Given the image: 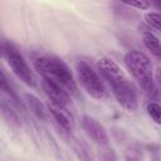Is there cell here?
<instances>
[{
    "label": "cell",
    "mask_w": 161,
    "mask_h": 161,
    "mask_svg": "<svg viewBox=\"0 0 161 161\" xmlns=\"http://www.w3.org/2000/svg\"><path fill=\"white\" fill-rule=\"evenodd\" d=\"M35 70L43 77L64 88L68 93L77 92V83L68 64L55 55H40L33 62Z\"/></svg>",
    "instance_id": "7a4b0ae2"
},
{
    "label": "cell",
    "mask_w": 161,
    "mask_h": 161,
    "mask_svg": "<svg viewBox=\"0 0 161 161\" xmlns=\"http://www.w3.org/2000/svg\"><path fill=\"white\" fill-rule=\"evenodd\" d=\"M1 50H3V49H1V44H0V55H1Z\"/></svg>",
    "instance_id": "ffe728a7"
},
{
    "label": "cell",
    "mask_w": 161,
    "mask_h": 161,
    "mask_svg": "<svg viewBox=\"0 0 161 161\" xmlns=\"http://www.w3.org/2000/svg\"><path fill=\"white\" fill-rule=\"evenodd\" d=\"M123 157L126 161H141L142 151L137 143H131L126 147V150L123 152Z\"/></svg>",
    "instance_id": "4fadbf2b"
},
{
    "label": "cell",
    "mask_w": 161,
    "mask_h": 161,
    "mask_svg": "<svg viewBox=\"0 0 161 161\" xmlns=\"http://www.w3.org/2000/svg\"><path fill=\"white\" fill-rule=\"evenodd\" d=\"M48 112L52 116V118L55 121V123L65 132H70L74 127L73 116L69 112L68 107H60L52 103H48Z\"/></svg>",
    "instance_id": "ba28073f"
},
{
    "label": "cell",
    "mask_w": 161,
    "mask_h": 161,
    "mask_svg": "<svg viewBox=\"0 0 161 161\" xmlns=\"http://www.w3.org/2000/svg\"><path fill=\"white\" fill-rule=\"evenodd\" d=\"M125 64L135 79L138 82L143 93L151 99L157 94V88L153 78V69L150 58L136 49L128 50L123 57Z\"/></svg>",
    "instance_id": "3957f363"
},
{
    "label": "cell",
    "mask_w": 161,
    "mask_h": 161,
    "mask_svg": "<svg viewBox=\"0 0 161 161\" xmlns=\"http://www.w3.org/2000/svg\"><path fill=\"white\" fill-rule=\"evenodd\" d=\"M97 68L102 79L107 80L117 102L127 111L135 112L138 107L137 93L133 84L125 75L118 64L109 58H101L97 62Z\"/></svg>",
    "instance_id": "6da1fadb"
},
{
    "label": "cell",
    "mask_w": 161,
    "mask_h": 161,
    "mask_svg": "<svg viewBox=\"0 0 161 161\" xmlns=\"http://www.w3.org/2000/svg\"><path fill=\"white\" fill-rule=\"evenodd\" d=\"M125 5L130 6V8H136L138 10H147L151 8V4L148 1L141 0V1H131V3H125Z\"/></svg>",
    "instance_id": "ac0fdd59"
},
{
    "label": "cell",
    "mask_w": 161,
    "mask_h": 161,
    "mask_svg": "<svg viewBox=\"0 0 161 161\" xmlns=\"http://www.w3.org/2000/svg\"><path fill=\"white\" fill-rule=\"evenodd\" d=\"M0 113H1L3 118L8 123H10L11 126H15V127H19L20 126V118H19L18 113L10 106H8L5 103H1L0 104Z\"/></svg>",
    "instance_id": "8fae6325"
},
{
    "label": "cell",
    "mask_w": 161,
    "mask_h": 161,
    "mask_svg": "<svg viewBox=\"0 0 161 161\" xmlns=\"http://www.w3.org/2000/svg\"><path fill=\"white\" fill-rule=\"evenodd\" d=\"M0 91H3L4 93L9 94L10 98H13L14 101H18V96H16L15 91L13 89V87H11L8 77L5 75V73L1 69H0Z\"/></svg>",
    "instance_id": "5bb4252c"
},
{
    "label": "cell",
    "mask_w": 161,
    "mask_h": 161,
    "mask_svg": "<svg viewBox=\"0 0 161 161\" xmlns=\"http://www.w3.org/2000/svg\"><path fill=\"white\" fill-rule=\"evenodd\" d=\"M42 86H43L44 93L49 98V103L60 106V107H68L70 102V97H69V93L64 88H62L60 86L48 79H43Z\"/></svg>",
    "instance_id": "52a82bcc"
},
{
    "label": "cell",
    "mask_w": 161,
    "mask_h": 161,
    "mask_svg": "<svg viewBox=\"0 0 161 161\" xmlns=\"http://www.w3.org/2000/svg\"><path fill=\"white\" fill-rule=\"evenodd\" d=\"M99 161H117V156H116L114 150L104 146L99 151Z\"/></svg>",
    "instance_id": "e0dca14e"
},
{
    "label": "cell",
    "mask_w": 161,
    "mask_h": 161,
    "mask_svg": "<svg viewBox=\"0 0 161 161\" xmlns=\"http://www.w3.org/2000/svg\"><path fill=\"white\" fill-rule=\"evenodd\" d=\"M151 161H160V157H158V155H155V156L151 158Z\"/></svg>",
    "instance_id": "d6986e66"
},
{
    "label": "cell",
    "mask_w": 161,
    "mask_h": 161,
    "mask_svg": "<svg viewBox=\"0 0 161 161\" xmlns=\"http://www.w3.org/2000/svg\"><path fill=\"white\" fill-rule=\"evenodd\" d=\"M82 127L84 130V132L88 135V137L91 140H93L96 143L101 145V146H107L109 142V137L108 133L106 131V128L103 127V125L96 119L92 116L84 114L82 116Z\"/></svg>",
    "instance_id": "8992f818"
},
{
    "label": "cell",
    "mask_w": 161,
    "mask_h": 161,
    "mask_svg": "<svg viewBox=\"0 0 161 161\" xmlns=\"http://www.w3.org/2000/svg\"><path fill=\"white\" fill-rule=\"evenodd\" d=\"M5 55H6V60L9 67L11 68L13 73L26 86L33 87L34 86V74L29 67V64L26 63L25 58L10 44H5Z\"/></svg>",
    "instance_id": "5b68a950"
},
{
    "label": "cell",
    "mask_w": 161,
    "mask_h": 161,
    "mask_svg": "<svg viewBox=\"0 0 161 161\" xmlns=\"http://www.w3.org/2000/svg\"><path fill=\"white\" fill-rule=\"evenodd\" d=\"M146 111L148 113V116L156 122V123H160V119H161V107L157 102H150L147 103L146 106Z\"/></svg>",
    "instance_id": "9a60e30c"
},
{
    "label": "cell",
    "mask_w": 161,
    "mask_h": 161,
    "mask_svg": "<svg viewBox=\"0 0 161 161\" xmlns=\"http://www.w3.org/2000/svg\"><path fill=\"white\" fill-rule=\"evenodd\" d=\"M145 21L148 26L156 29V30H160L161 26H160V21H161V18H160V14L156 13V11H150V13H146L145 14Z\"/></svg>",
    "instance_id": "2e32d148"
},
{
    "label": "cell",
    "mask_w": 161,
    "mask_h": 161,
    "mask_svg": "<svg viewBox=\"0 0 161 161\" xmlns=\"http://www.w3.org/2000/svg\"><path fill=\"white\" fill-rule=\"evenodd\" d=\"M142 42H143V45L147 48V50L151 52L152 55H155L156 58H160V55H161L160 40H158V38L153 33L145 31L143 35H142Z\"/></svg>",
    "instance_id": "9c48e42d"
},
{
    "label": "cell",
    "mask_w": 161,
    "mask_h": 161,
    "mask_svg": "<svg viewBox=\"0 0 161 161\" xmlns=\"http://www.w3.org/2000/svg\"><path fill=\"white\" fill-rule=\"evenodd\" d=\"M73 148H74V152L77 153V156H78V158L80 161H93L92 153H91L88 146L83 141L75 140V142L73 145Z\"/></svg>",
    "instance_id": "7c38bea8"
},
{
    "label": "cell",
    "mask_w": 161,
    "mask_h": 161,
    "mask_svg": "<svg viewBox=\"0 0 161 161\" xmlns=\"http://www.w3.org/2000/svg\"><path fill=\"white\" fill-rule=\"evenodd\" d=\"M28 104L30 111L39 118V119H45L47 118V109L44 107V104L33 94H28Z\"/></svg>",
    "instance_id": "30bf717a"
},
{
    "label": "cell",
    "mask_w": 161,
    "mask_h": 161,
    "mask_svg": "<svg viewBox=\"0 0 161 161\" xmlns=\"http://www.w3.org/2000/svg\"><path fill=\"white\" fill-rule=\"evenodd\" d=\"M77 75L84 91L96 99H102L107 96V89L102 77L88 63L79 62L77 64Z\"/></svg>",
    "instance_id": "277c9868"
}]
</instances>
